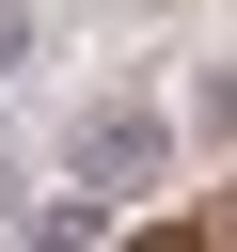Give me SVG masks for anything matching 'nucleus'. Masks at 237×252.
I'll list each match as a JSON object with an SVG mask.
<instances>
[{
    "label": "nucleus",
    "mask_w": 237,
    "mask_h": 252,
    "mask_svg": "<svg viewBox=\"0 0 237 252\" xmlns=\"http://www.w3.org/2000/svg\"><path fill=\"white\" fill-rule=\"evenodd\" d=\"M63 173H95V189H158V173H174V110H158V94H95L79 142H63Z\"/></svg>",
    "instance_id": "obj_1"
},
{
    "label": "nucleus",
    "mask_w": 237,
    "mask_h": 252,
    "mask_svg": "<svg viewBox=\"0 0 237 252\" xmlns=\"http://www.w3.org/2000/svg\"><path fill=\"white\" fill-rule=\"evenodd\" d=\"M190 126H205V142H237V63H205V79H190Z\"/></svg>",
    "instance_id": "obj_2"
},
{
    "label": "nucleus",
    "mask_w": 237,
    "mask_h": 252,
    "mask_svg": "<svg viewBox=\"0 0 237 252\" xmlns=\"http://www.w3.org/2000/svg\"><path fill=\"white\" fill-rule=\"evenodd\" d=\"M16 63H32V0H0V79H16Z\"/></svg>",
    "instance_id": "obj_3"
},
{
    "label": "nucleus",
    "mask_w": 237,
    "mask_h": 252,
    "mask_svg": "<svg viewBox=\"0 0 237 252\" xmlns=\"http://www.w3.org/2000/svg\"><path fill=\"white\" fill-rule=\"evenodd\" d=\"M205 236H237V189H221V205H205Z\"/></svg>",
    "instance_id": "obj_4"
}]
</instances>
